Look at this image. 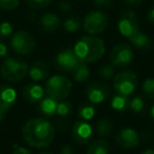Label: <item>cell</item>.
I'll list each match as a JSON object with an SVG mask.
<instances>
[{"label": "cell", "mask_w": 154, "mask_h": 154, "mask_svg": "<svg viewBox=\"0 0 154 154\" xmlns=\"http://www.w3.org/2000/svg\"><path fill=\"white\" fill-rule=\"evenodd\" d=\"M21 133L24 141L36 149L49 147L55 137L54 127L43 117L30 118L22 127Z\"/></svg>", "instance_id": "cell-1"}, {"label": "cell", "mask_w": 154, "mask_h": 154, "mask_svg": "<svg viewBox=\"0 0 154 154\" xmlns=\"http://www.w3.org/2000/svg\"><path fill=\"white\" fill-rule=\"evenodd\" d=\"M74 52L82 62L91 63L103 58L106 53L105 41L94 35L84 36L74 45Z\"/></svg>", "instance_id": "cell-2"}, {"label": "cell", "mask_w": 154, "mask_h": 154, "mask_svg": "<svg viewBox=\"0 0 154 154\" xmlns=\"http://www.w3.org/2000/svg\"><path fill=\"white\" fill-rule=\"evenodd\" d=\"M29 66L24 60L17 57H8L0 66V74L9 82H20L28 75Z\"/></svg>", "instance_id": "cell-3"}, {"label": "cell", "mask_w": 154, "mask_h": 154, "mask_svg": "<svg viewBox=\"0 0 154 154\" xmlns=\"http://www.w3.org/2000/svg\"><path fill=\"white\" fill-rule=\"evenodd\" d=\"M72 82L64 75H54L51 76L45 82V93L47 96L56 100H63L72 92Z\"/></svg>", "instance_id": "cell-4"}, {"label": "cell", "mask_w": 154, "mask_h": 154, "mask_svg": "<svg viewBox=\"0 0 154 154\" xmlns=\"http://www.w3.org/2000/svg\"><path fill=\"white\" fill-rule=\"evenodd\" d=\"M138 85L137 75L133 71L125 70L116 73L113 78V88L117 94L130 96L136 90Z\"/></svg>", "instance_id": "cell-5"}, {"label": "cell", "mask_w": 154, "mask_h": 154, "mask_svg": "<svg viewBox=\"0 0 154 154\" xmlns=\"http://www.w3.org/2000/svg\"><path fill=\"white\" fill-rule=\"evenodd\" d=\"M109 26V17L100 10L90 11L82 20V28L88 34L97 35L103 33Z\"/></svg>", "instance_id": "cell-6"}, {"label": "cell", "mask_w": 154, "mask_h": 154, "mask_svg": "<svg viewBox=\"0 0 154 154\" xmlns=\"http://www.w3.org/2000/svg\"><path fill=\"white\" fill-rule=\"evenodd\" d=\"M10 45L15 53L19 55H29L36 48V41L29 32L19 30L13 34Z\"/></svg>", "instance_id": "cell-7"}, {"label": "cell", "mask_w": 154, "mask_h": 154, "mask_svg": "<svg viewBox=\"0 0 154 154\" xmlns=\"http://www.w3.org/2000/svg\"><path fill=\"white\" fill-rule=\"evenodd\" d=\"M134 58L133 49L128 43H117L110 52V62L115 68H126L130 66Z\"/></svg>", "instance_id": "cell-8"}, {"label": "cell", "mask_w": 154, "mask_h": 154, "mask_svg": "<svg viewBox=\"0 0 154 154\" xmlns=\"http://www.w3.org/2000/svg\"><path fill=\"white\" fill-rule=\"evenodd\" d=\"M118 32L126 37L127 39L131 38L139 32V20L137 15L131 10L122 12L119 16L117 22Z\"/></svg>", "instance_id": "cell-9"}, {"label": "cell", "mask_w": 154, "mask_h": 154, "mask_svg": "<svg viewBox=\"0 0 154 154\" xmlns=\"http://www.w3.org/2000/svg\"><path fill=\"white\" fill-rule=\"evenodd\" d=\"M82 60L77 57L73 48H66L61 50L55 57V66L60 72L72 73L82 63Z\"/></svg>", "instance_id": "cell-10"}, {"label": "cell", "mask_w": 154, "mask_h": 154, "mask_svg": "<svg viewBox=\"0 0 154 154\" xmlns=\"http://www.w3.org/2000/svg\"><path fill=\"white\" fill-rule=\"evenodd\" d=\"M85 94L89 103L98 105L109 98L111 94V88L105 82H92L86 87Z\"/></svg>", "instance_id": "cell-11"}, {"label": "cell", "mask_w": 154, "mask_h": 154, "mask_svg": "<svg viewBox=\"0 0 154 154\" xmlns=\"http://www.w3.org/2000/svg\"><path fill=\"white\" fill-rule=\"evenodd\" d=\"M71 136L76 145H86L92 139L93 129L86 120H78L72 127Z\"/></svg>", "instance_id": "cell-12"}, {"label": "cell", "mask_w": 154, "mask_h": 154, "mask_svg": "<svg viewBox=\"0 0 154 154\" xmlns=\"http://www.w3.org/2000/svg\"><path fill=\"white\" fill-rule=\"evenodd\" d=\"M115 141L122 149H134L139 143V135L134 129L126 127L117 132Z\"/></svg>", "instance_id": "cell-13"}, {"label": "cell", "mask_w": 154, "mask_h": 154, "mask_svg": "<svg viewBox=\"0 0 154 154\" xmlns=\"http://www.w3.org/2000/svg\"><path fill=\"white\" fill-rule=\"evenodd\" d=\"M29 76L33 82H42L50 75V66L43 60H36L29 69Z\"/></svg>", "instance_id": "cell-14"}, {"label": "cell", "mask_w": 154, "mask_h": 154, "mask_svg": "<svg viewBox=\"0 0 154 154\" xmlns=\"http://www.w3.org/2000/svg\"><path fill=\"white\" fill-rule=\"evenodd\" d=\"M17 100V92L8 85L0 86V108L9 111Z\"/></svg>", "instance_id": "cell-15"}, {"label": "cell", "mask_w": 154, "mask_h": 154, "mask_svg": "<svg viewBox=\"0 0 154 154\" xmlns=\"http://www.w3.org/2000/svg\"><path fill=\"white\" fill-rule=\"evenodd\" d=\"M22 96L28 103H38L45 97V89L37 84H28L23 88Z\"/></svg>", "instance_id": "cell-16"}, {"label": "cell", "mask_w": 154, "mask_h": 154, "mask_svg": "<svg viewBox=\"0 0 154 154\" xmlns=\"http://www.w3.org/2000/svg\"><path fill=\"white\" fill-rule=\"evenodd\" d=\"M39 24L45 32L54 33L59 30L60 26H61V20H60L59 16L56 14L47 13L41 16L40 20H39Z\"/></svg>", "instance_id": "cell-17"}, {"label": "cell", "mask_w": 154, "mask_h": 154, "mask_svg": "<svg viewBox=\"0 0 154 154\" xmlns=\"http://www.w3.org/2000/svg\"><path fill=\"white\" fill-rule=\"evenodd\" d=\"M58 100L54 98H51L49 96H45L39 101L38 110L41 113V115L45 117H52L56 114V109H57Z\"/></svg>", "instance_id": "cell-18"}, {"label": "cell", "mask_w": 154, "mask_h": 154, "mask_svg": "<svg viewBox=\"0 0 154 154\" xmlns=\"http://www.w3.org/2000/svg\"><path fill=\"white\" fill-rule=\"evenodd\" d=\"M135 48L141 50V51H149L152 48V41L149 38L147 34L143 33L141 31H139L136 35H134L133 37L128 39Z\"/></svg>", "instance_id": "cell-19"}, {"label": "cell", "mask_w": 154, "mask_h": 154, "mask_svg": "<svg viewBox=\"0 0 154 154\" xmlns=\"http://www.w3.org/2000/svg\"><path fill=\"white\" fill-rule=\"evenodd\" d=\"M113 129L114 125L110 118H100L97 120L96 126H95L97 135L101 138H107V137L111 136Z\"/></svg>", "instance_id": "cell-20"}, {"label": "cell", "mask_w": 154, "mask_h": 154, "mask_svg": "<svg viewBox=\"0 0 154 154\" xmlns=\"http://www.w3.org/2000/svg\"><path fill=\"white\" fill-rule=\"evenodd\" d=\"M110 145L105 138H98L90 143L87 149V154H109Z\"/></svg>", "instance_id": "cell-21"}, {"label": "cell", "mask_w": 154, "mask_h": 154, "mask_svg": "<svg viewBox=\"0 0 154 154\" xmlns=\"http://www.w3.org/2000/svg\"><path fill=\"white\" fill-rule=\"evenodd\" d=\"M90 68L86 62H82L72 73V78L75 82H85L90 77Z\"/></svg>", "instance_id": "cell-22"}, {"label": "cell", "mask_w": 154, "mask_h": 154, "mask_svg": "<svg viewBox=\"0 0 154 154\" xmlns=\"http://www.w3.org/2000/svg\"><path fill=\"white\" fill-rule=\"evenodd\" d=\"M129 105H130V98L126 95L116 94L111 100V108L117 112H125L129 110Z\"/></svg>", "instance_id": "cell-23"}, {"label": "cell", "mask_w": 154, "mask_h": 154, "mask_svg": "<svg viewBox=\"0 0 154 154\" xmlns=\"http://www.w3.org/2000/svg\"><path fill=\"white\" fill-rule=\"evenodd\" d=\"M78 117L80 120H89L93 119L95 115V106L91 103H82L78 108Z\"/></svg>", "instance_id": "cell-24"}, {"label": "cell", "mask_w": 154, "mask_h": 154, "mask_svg": "<svg viewBox=\"0 0 154 154\" xmlns=\"http://www.w3.org/2000/svg\"><path fill=\"white\" fill-rule=\"evenodd\" d=\"M63 29L69 33H75L78 32L80 29L82 28V21L80 18L76 17V16H72V17L66 18L63 21Z\"/></svg>", "instance_id": "cell-25"}, {"label": "cell", "mask_w": 154, "mask_h": 154, "mask_svg": "<svg viewBox=\"0 0 154 154\" xmlns=\"http://www.w3.org/2000/svg\"><path fill=\"white\" fill-rule=\"evenodd\" d=\"M115 66H112L110 63L103 64L100 68L98 69V75L101 79L103 80H110L113 79L115 76Z\"/></svg>", "instance_id": "cell-26"}, {"label": "cell", "mask_w": 154, "mask_h": 154, "mask_svg": "<svg viewBox=\"0 0 154 154\" xmlns=\"http://www.w3.org/2000/svg\"><path fill=\"white\" fill-rule=\"evenodd\" d=\"M72 111H73V107L71 101H68L66 99L58 101L56 114L59 115L60 117H66V116L70 115V114H72Z\"/></svg>", "instance_id": "cell-27"}, {"label": "cell", "mask_w": 154, "mask_h": 154, "mask_svg": "<svg viewBox=\"0 0 154 154\" xmlns=\"http://www.w3.org/2000/svg\"><path fill=\"white\" fill-rule=\"evenodd\" d=\"M145 109V101L143 97L140 96H134L130 99V105H129V110H131L134 113L138 114L143 111Z\"/></svg>", "instance_id": "cell-28"}, {"label": "cell", "mask_w": 154, "mask_h": 154, "mask_svg": "<svg viewBox=\"0 0 154 154\" xmlns=\"http://www.w3.org/2000/svg\"><path fill=\"white\" fill-rule=\"evenodd\" d=\"M143 93L150 99H154V77L146 78L143 82Z\"/></svg>", "instance_id": "cell-29"}, {"label": "cell", "mask_w": 154, "mask_h": 154, "mask_svg": "<svg viewBox=\"0 0 154 154\" xmlns=\"http://www.w3.org/2000/svg\"><path fill=\"white\" fill-rule=\"evenodd\" d=\"M52 0H26V5L33 10H43L48 8Z\"/></svg>", "instance_id": "cell-30"}, {"label": "cell", "mask_w": 154, "mask_h": 154, "mask_svg": "<svg viewBox=\"0 0 154 154\" xmlns=\"http://www.w3.org/2000/svg\"><path fill=\"white\" fill-rule=\"evenodd\" d=\"M13 26L9 21L0 22V38H8L13 34Z\"/></svg>", "instance_id": "cell-31"}, {"label": "cell", "mask_w": 154, "mask_h": 154, "mask_svg": "<svg viewBox=\"0 0 154 154\" xmlns=\"http://www.w3.org/2000/svg\"><path fill=\"white\" fill-rule=\"evenodd\" d=\"M20 0H0V9L5 11H12L19 7Z\"/></svg>", "instance_id": "cell-32"}, {"label": "cell", "mask_w": 154, "mask_h": 154, "mask_svg": "<svg viewBox=\"0 0 154 154\" xmlns=\"http://www.w3.org/2000/svg\"><path fill=\"white\" fill-rule=\"evenodd\" d=\"M93 5L99 9H109L113 5V0H93Z\"/></svg>", "instance_id": "cell-33"}, {"label": "cell", "mask_w": 154, "mask_h": 154, "mask_svg": "<svg viewBox=\"0 0 154 154\" xmlns=\"http://www.w3.org/2000/svg\"><path fill=\"white\" fill-rule=\"evenodd\" d=\"M12 154H32L29 149L24 147H21L19 145H14L13 146V152Z\"/></svg>", "instance_id": "cell-34"}, {"label": "cell", "mask_w": 154, "mask_h": 154, "mask_svg": "<svg viewBox=\"0 0 154 154\" xmlns=\"http://www.w3.org/2000/svg\"><path fill=\"white\" fill-rule=\"evenodd\" d=\"M58 8H59L60 11L66 12V13H69V12L72 11V5L70 2H68V1H64V0L58 2Z\"/></svg>", "instance_id": "cell-35"}, {"label": "cell", "mask_w": 154, "mask_h": 154, "mask_svg": "<svg viewBox=\"0 0 154 154\" xmlns=\"http://www.w3.org/2000/svg\"><path fill=\"white\" fill-rule=\"evenodd\" d=\"M59 154H75V150L72 146L66 143V145H63L60 148Z\"/></svg>", "instance_id": "cell-36"}, {"label": "cell", "mask_w": 154, "mask_h": 154, "mask_svg": "<svg viewBox=\"0 0 154 154\" xmlns=\"http://www.w3.org/2000/svg\"><path fill=\"white\" fill-rule=\"evenodd\" d=\"M9 54V49L5 43L0 42V57H7Z\"/></svg>", "instance_id": "cell-37"}, {"label": "cell", "mask_w": 154, "mask_h": 154, "mask_svg": "<svg viewBox=\"0 0 154 154\" xmlns=\"http://www.w3.org/2000/svg\"><path fill=\"white\" fill-rule=\"evenodd\" d=\"M147 18H148V21H149L150 23L154 24V7H152L151 9L148 11Z\"/></svg>", "instance_id": "cell-38"}, {"label": "cell", "mask_w": 154, "mask_h": 154, "mask_svg": "<svg viewBox=\"0 0 154 154\" xmlns=\"http://www.w3.org/2000/svg\"><path fill=\"white\" fill-rule=\"evenodd\" d=\"M124 1L127 5H132V7H136V5H139L143 2V0H124Z\"/></svg>", "instance_id": "cell-39"}, {"label": "cell", "mask_w": 154, "mask_h": 154, "mask_svg": "<svg viewBox=\"0 0 154 154\" xmlns=\"http://www.w3.org/2000/svg\"><path fill=\"white\" fill-rule=\"evenodd\" d=\"M7 112L8 111H5V109H2V108H0V124L5 120V115H7Z\"/></svg>", "instance_id": "cell-40"}, {"label": "cell", "mask_w": 154, "mask_h": 154, "mask_svg": "<svg viewBox=\"0 0 154 154\" xmlns=\"http://www.w3.org/2000/svg\"><path fill=\"white\" fill-rule=\"evenodd\" d=\"M140 154H154V149H147L141 152Z\"/></svg>", "instance_id": "cell-41"}, {"label": "cell", "mask_w": 154, "mask_h": 154, "mask_svg": "<svg viewBox=\"0 0 154 154\" xmlns=\"http://www.w3.org/2000/svg\"><path fill=\"white\" fill-rule=\"evenodd\" d=\"M150 114H151L152 118H153V119H154V106H152V108H151V111H150Z\"/></svg>", "instance_id": "cell-42"}, {"label": "cell", "mask_w": 154, "mask_h": 154, "mask_svg": "<svg viewBox=\"0 0 154 154\" xmlns=\"http://www.w3.org/2000/svg\"><path fill=\"white\" fill-rule=\"evenodd\" d=\"M39 154H53L51 152H42V153H39Z\"/></svg>", "instance_id": "cell-43"}]
</instances>
